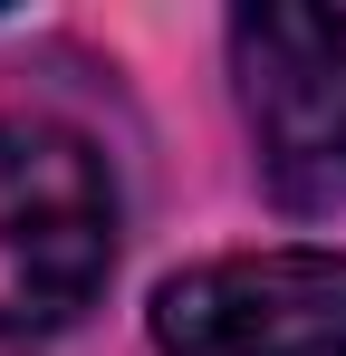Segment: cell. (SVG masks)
Here are the masks:
<instances>
[{"label":"cell","mask_w":346,"mask_h":356,"mask_svg":"<svg viewBox=\"0 0 346 356\" xmlns=\"http://www.w3.org/2000/svg\"><path fill=\"white\" fill-rule=\"evenodd\" d=\"M164 356H346V250H231L154 289Z\"/></svg>","instance_id":"obj_3"},{"label":"cell","mask_w":346,"mask_h":356,"mask_svg":"<svg viewBox=\"0 0 346 356\" xmlns=\"http://www.w3.org/2000/svg\"><path fill=\"white\" fill-rule=\"evenodd\" d=\"M231 77L270 193L288 212H327L346 193V10H240Z\"/></svg>","instance_id":"obj_2"},{"label":"cell","mask_w":346,"mask_h":356,"mask_svg":"<svg viewBox=\"0 0 346 356\" xmlns=\"http://www.w3.org/2000/svg\"><path fill=\"white\" fill-rule=\"evenodd\" d=\"M115 174L49 116H0V337L77 327L115 270Z\"/></svg>","instance_id":"obj_1"}]
</instances>
